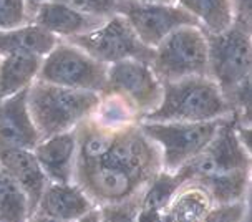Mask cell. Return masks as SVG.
<instances>
[{
	"label": "cell",
	"instance_id": "6da1fadb",
	"mask_svg": "<svg viewBox=\"0 0 252 222\" xmlns=\"http://www.w3.org/2000/svg\"><path fill=\"white\" fill-rule=\"evenodd\" d=\"M100 93L58 87L35 80L27 90V106L40 138L75 129L92 116Z\"/></svg>",
	"mask_w": 252,
	"mask_h": 222
},
{
	"label": "cell",
	"instance_id": "7a4b0ae2",
	"mask_svg": "<svg viewBox=\"0 0 252 222\" xmlns=\"http://www.w3.org/2000/svg\"><path fill=\"white\" fill-rule=\"evenodd\" d=\"M231 113L226 95L211 76H188L163 83L159 106L141 121H209Z\"/></svg>",
	"mask_w": 252,
	"mask_h": 222
},
{
	"label": "cell",
	"instance_id": "3957f363",
	"mask_svg": "<svg viewBox=\"0 0 252 222\" xmlns=\"http://www.w3.org/2000/svg\"><path fill=\"white\" fill-rule=\"evenodd\" d=\"M151 66L163 83L209 76L206 32L196 24L178 27L153 48Z\"/></svg>",
	"mask_w": 252,
	"mask_h": 222
},
{
	"label": "cell",
	"instance_id": "277c9868",
	"mask_svg": "<svg viewBox=\"0 0 252 222\" xmlns=\"http://www.w3.org/2000/svg\"><path fill=\"white\" fill-rule=\"evenodd\" d=\"M226 118L209 121H139V126L159 149L163 171L178 173L208 146Z\"/></svg>",
	"mask_w": 252,
	"mask_h": 222
},
{
	"label": "cell",
	"instance_id": "5b68a950",
	"mask_svg": "<svg viewBox=\"0 0 252 222\" xmlns=\"http://www.w3.org/2000/svg\"><path fill=\"white\" fill-rule=\"evenodd\" d=\"M108 65L98 62L76 45L58 40L42 58L38 78L58 87L101 93L106 85Z\"/></svg>",
	"mask_w": 252,
	"mask_h": 222
},
{
	"label": "cell",
	"instance_id": "8992f818",
	"mask_svg": "<svg viewBox=\"0 0 252 222\" xmlns=\"http://www.w3.org/2000/svg\"><path fill=\"white\" fill-rule=\"evenodd\" d=\"M208 35L209 76L227 95L252 75V32L234 24Z\"/></svg>",
	"mask_w": 252,
	"mask_h": 222
},
{
	"label": "cell",
	"instance_id": "52a82bcc",
	"mask_svg": "<svg viewBox=\"0 0 252 222\" xmlns=\"http://www.w3.org/2000/svg\"><path fill=\"white\" fill-rule=\"evenodd\" d=\"M66 42L85 50L88 55L105 65L123 60H145L151 63L153 58V48L146 47L136 37L129 24L120 13H113L96 29L68 38Z\"/></svg>",
	"mask_w": 252,
	"mask_h": 222
},
{
	"label": "cell",
	"instance_id": "ba28073f",
	"mask_svg": "<svg viewBox=\"0 0 252 222\" xmlns=\"http://www.w3.org/2000/svg\"><path fill=\"white\" fill-rule=\"evenodd\" d=\"M236 116L229 115L213 139L194 159L178 171L186 179H206L227 171L251 167V149L241 141L236 129Z\"/></svg>",
	"mask_w": 252,
	"mask_h": 222
},
{
	"label": "cell",
	"instance_id": "9c48e42d",
	"mask_svg": "<svg viewBox=\"0 0 252 222\" xmlns=\"http://www.w3.org/2000/svg\"><path fill=\"white\" fill-rule=\"evenodd\" d=\"M101 93H115L121 96L133 106L141 121L159 106L163 81L158 78L150 62L123 60L108 65L106 85Z\"/></svg>",
	"mask_w": 252,
	"mask_h": 222
},
{
	"label": "cell",
	"instance_id": "30bf717a",
	"mask_svg": "<svg viewBox=\"0 0 252 222\" xmlns=\"http://www.w3.org/2000/svg\"><path fill=\"white\" fill-rule=\"evenodd\" d=\"M98 162L120 167L146 184L163 171L159 149L141 129L139 121L116 131L111 146Z\"/></svg>",
	"mask_w": 252,
	"mask_h": 222
},
{
	"label": "cell",
	"instance_id": "8fae6325",
	"mask_svg": "<svg viewBox=\"0 0 252 222\" xmlns=\"http://www.w3.org/2000/svg\"><path fill=\"white\" fill-rule=\"evenodd\" d=\"M116 13H120L128 22L136 37L150 48H155L166 35H169L178 27L197 25V22L178 3L118 0Z\"/></svg>",
	"mask_w": 252,
	"mask_h": 222
},
{
	"label": "cell",
	"instance_id": "7c38bea8",
	"mask_svg": "<svg viewBox=\"0 0 252 222\" xmlns=\"http://www.w3.org/2000/svg\"><path fill=\"white\" fill-rule=\"evenodd\" d=\"M75 183L96 206L141 197L148 186L120 167L106 166L103 162L76 164Z\"/></svg>",
	"mask_w": 252,
	"mask_h": 222
},
{
	"label": "cell",
	"instance_id": "4fadbf2b",
	"mask_svg": "<svg viewBox=\"0 0 252 222\" xmlns=\"http://www.w3.org/2000/svg\"><path fill=\"white\" fill-rule=\"evenodd\" d=\"M96 206L76 183H48L30 221H82Z\"/></svg>",
	"mask_w": 252,
	"mask_h": 222
},
{
	"label": "cell",
	"instance_id": "5bb4252c",
	"mask_svg": "<svg viewBox=\"0 0 252 222\" xmlns=\"http://www.w3.org/2000/svg\"><path fill=\"white\" fill-rule=\"evenodd\" d=\"M27 90L0 99V151L33 149L42 139L27 106Z\"/></svg>",
	"mask_w": 252,
	"mask_h": 222
},
{
	"label": "cell",
	"instance_id": "9a60e30c",
	"mask_svg": "<svg viewBox=\"0 0 252 222\" xmlns=\"http://www.w3.org/2000/svg\"><path fill=\"white\" fill-rule=\"evenodd\" d=\"M50 183H75L76 133L63 131L40 139L32 149Z\"/></svg>",
	"mask_w": 252,
	"mask_h": 222
},
{
	"label": "cell",
	"instance_id": "2e32d148",
	"mask_svg": "<svg viewBox=\"0 0 252 222\" xmlns=\"http://www.w3.org/2000/svg\"><path fill=\"white\" fill-rule=\"evenodd\" d=\"M105 20L82 13L55 0H42L32 8V22L55 35L58 40H68L92 32Z\"/></svg>",
	"mask_w": 252,
	"mask_h": 222
},
{
	"label": "cell",
	"instance_id": "e0dca14e",
	"mask_svg": "<svg viewBox=\"0 0 252 222\" xmlns=\"http://www.w3.org/2000/svg\"><path fill=\"white\" fill-rule=\"evenodd\" d=\"M0 167L10 174L24 189L29 199L30 217L50 181L40 167L32 149H7L0 151ZM30 221V219H29Z\"/></svg>",
	"mask_w": 252,
	"mask_h": 222
},
{
	"label": "cell",
	"instance_id": "ac0fdd59",
	"mask_svg": "<svg viewBox=\"0 0 252 222\" xmlns=\"http://www.w3.org/2000/svg\"><path fill=\"white\" fill-rule=\"evenodd\" d=\"M213 197L204 184L196 179H186L173 194L163 211V221L199 222L204 221L213 207Z\"/></svg>",
	"mask_w": 252,
	"mask_h": 222
},
{
	"label": "cell",
	"instance_id": "d6986e66",
	"mask_svg": "<svg viewBox=\"0 0 252 222\" xmlns=\"http://www.w3.org/2000/svg\"><path fill=\"white\" fill-rule=\"evenodd\" d=\"M42 58L33 53L0 57V99L24 92L38 78Z\"/></svg>",
	"mask_w": 252,
	"mask_h": 222
},
{
	"label": "cell",
	"instance_id": "ffe728a7",
	"mask_svg": "<svg viewBox=\"0 0 252 222\" xmlns=\"http://www.w3.org/2000/svg\"><path fill=\"white\" fill-rule=\"evenodd\" d=\"M58 43L55 35L30 22L22 27L0 32V57L13 53H33L45 57Z\"/></svg>",
	"mask_w": 252,
	"mask_h": 222
},
{
	"label": "cell",
	"instance_id": "44dd1931",
	"mask_svg": "<svg viewBox=\"0 0 252 222\" xmlns=\"http://www.w3.org/2000/svg\"><path fill=\"white\" fill-rule=\"evenodd\" d=\"M206 33H220L234 25L232 0H176Z\"/></svg>",
	"mask_w": 252,
	"mask_h": 222
},
{
	"label": "cell",
	"instance_id": "7402d4cb",
	"mask_svg": "<svg viewBox=\"0 0 252 222\" xmlns=\"http://www.w3.org/2000/svg\"><path fill=\"white\" fill-rule=\"evenodd\" d=\"M199 183L208 188L214 204L246 201L251 194V167L216 174L201 179Z\"/></svg>",
	"mask_w": 252,
	"mask_h": 222
},
{
	"label": "cell",
	"instance_id": "603a6c76",
	"mask_svg": "<svg viewBox=\"0 0 252 222\" xmlns=\"http://www.w3.org/2000/svg\"><path fill=\"white\" fill-rule=\"evenodd\" d=\"M92 118L98 125L115 131L139 121L133 106L115 93H100V101L92 113Z\"/></svg>",
	"mask_w": 252,
	"mask_h": 222
},
{
	"label": "cell",
	"instance_id": "cb8c5ba5",
	"mask_svg": "<svg viewBox=\"0 0 252 222\" xmlns=\"http://www.w3.org/2000/svg\"><path fill=\"white\" fill-rule=\"evenodd\" d=\"M30 219L29 199L19 183L0 167V221L22 222Z\"/></svg>",
	"mask_w": 252,
	"mask_h": 222
},
{
	"label": "cell",
	"instance_id": "d4e9b609",
	"mask_svg": "<svg viewBox=\"0 0 252 222\" xmlns=\"http://www.w3.org/2000/svg\"><path fill=\"white\" fill-rule=\"evenodd\" d=\"M184 183V178L179 173H169V171H159L153 178L145 191L141 194L139 211H159L163 212L169 204L173 194Z\"/></svg>",
	"mask_w": 252,
	"mask_h": 222
},
{
	"label": "cell",
	"instance_id": "484cf974",
	"mask_svg": "<svg viewBox=\"0 0 252 222\" xmlns=\"http://www.w3.org/2000/svg\"><path fill=\"white\" fill-rule=\"evenodd\" d=\"M32 22L29 0H0V32L22 27Z\"/></svg>",
	"mask_w": 252,
	"mask_h": 222
},
{
	"label": "cell",
	"instance_id": "4316f807",
	"mask_svg": "<svg viewBox=\"0 0 252 222\" xmlns=\"http://www.w3.org/2000/svg\"><path fill=\"white\" fill-rule=\"evenodd\" d=\"M249 199L246 201H232L213 204L204 221L209 222H244L249 219Z\"/></svg>",
	"mask_w": 252,
	"mask_h": 222
},
{
	"label": "cell",
	"instance_id": "83f0119b",
	"mask_svg": "<svg viewBox=\"0 0 252 222\" xmlns=\"http://www.w3.org/2000/svg\"><path fill=\"white\" fill-rule=\"evenodd\" d=\"M139 202H141V197H134V199H128V201L98 206L100 207V214H101V222L136 221V216L139 212Z\"/></svg>",
	"mask_w": 252,
	"mask_h": 222
},
{
	"label": "cell",
	"instance_id": "f1b7e54d",
	"mask_svg": "<svg viewBox=\"0 0 252 222\" xmlns=\"http://www.w3.org/2000/svg\"><path fill=\"white\" fill-rule=\"evenodd\" d=\"M55 2L65 3L75 10L87 13V15L108 19L116 13V3L118 0H55Z\"/></svg>",
	"mask_w": 252,
	"mask_h": 222
},
{
	"label": "cell",
	"instance_id": "f546056e",
	"mask_svg": "<svg viewBox=\"0 0 252 222\" xmlns=\"http://www.w3.org/2000/svg\"><path fill=\"white\" fill-rule=\"evenodd\" d=\"M234 3V24L244 29H252V0H232Z\"/></svg>",
	"mask_w": 252,
	"mask_h": 222
},
{
	"label": "cell",
	"instance_id": "4dcf8cb0",
	"mask_svg": "<svg viewBox=\"0 0 252 222\" xmlns=\"http://www.w3.org/2000/svg\"><path fill=\"white\" fill-rule=\"evenodd\" d=\"M145 2H159V3H176V0H145Z\"/></svg>",
	"mask_w": 252,
	"mask_h": 222
},
{
	"label": "cell",
	"instance_id": "1f68e13d",
	"mask_svg": "<svg viewBox=\"0 0 252 222\" xmlns=\"http://www.w3.org/2000/svg\"><path fill=\"white\" fill-rule=\"evenodd\" d=\"M38 2H42V0H29V3H30V8H33L35 5H37Z\"/></svg>",
	"mask_w": 252,
	"mask_h": 222
}]
</instances>
